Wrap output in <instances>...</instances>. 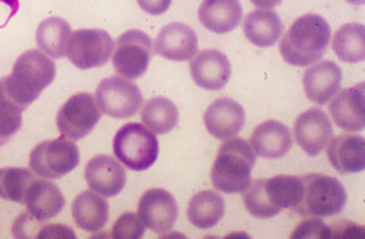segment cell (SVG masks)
<instances>
[{"label": "cell", "instance_id": "obj_1", "mask_svg": "<svg viewBox=\"0 0 365 239\" xmlns=\"http://www.w3.org/2000/svg\"><path fill=\"white\" fill-rule=\"evenodd\" d=\"M56 78V63L43 51H26L0 78V108L23 113Z\"/></svg>", "mask_w": 365, "mask_h": 239}, {"label": "cell", "instance_id": "obj_2", "mask_svg": "<svg viewBox=\"0 0 365 239\" xmlns=\"http://www.w3.org/2000/svg\"><path fill=\"white\" fill-rule=\"evenodd\" d=\"M331 28L320 15L299 16L279 43V52L289 66L309 67L319 62L328 51Z\"/></svg>", "mask_w": 365, "mask_h": 239}, {"label": "cell", "instance_id": "obj_3", "mask_svg": "<svg viewBox=\"0 0 365 239\" xmlns=\"http://www.w3.org/2000/svg\"><path fill=\"white\" fill-rule=\"evenodd\" d=\"M304 195L302 179L296 176H274L252 180L244 190V205L252 217L267 220L281 213L284 208L299 207Z\"/></svg>", "mask_w": 365, "mask_h": 239}, {"label": "cell", "instance_id": "obj_4", "mask_svg": "<svg viewBox=\"0 0 365 239\" xmlns=\"http://www.w3.org/2000/svg\"><path fill=\"white\" fill-rule=\"evenodd\" d=\"M257 163V153L250 142L232 137L226 140L217 151L211 170V183L225 194H239L252 183V170Z\"/></svg>", "mask_w": 365, "mask_h": 239}, {"label": "cell", "instance_id": "obj_5", "mask_svg": "<svg viewBox=\"0 0 365 239\" xmlns=\"http://www.w3.org/2000/svg\"><path fill=\"white\" fill-rule=\"evenodd\" d=\"M300 179L304 184V195L296 208L299 215L309 218H327L343 212L347 195L343 184L336 178L305 174Z\"/></svg>", "mask_w": 365, "mask_h": 239}, {"label": "cell", "instance_id": "obj_6", "mask_svg": "<svg viewBox=\"0 0 365 239\" xmlns=\"http://www.w3.org/2000/svg\"><path fill=\"white\" fill-rule=\"evenodd\" d=\"M114 155L132 171H145L155 165L160 155V142L143 124H127L114 137Z\"/></svg>", "mask_w": 365, "mask_h": 239}, {"label": "cell", "instance_id": "obj_7", "mask_svg": "<svg viewBox=\"0 0 365 239\" xmlns=\"http://www.w3.org/2000/svg\"><path fill=\"white\" fill-rule=\"evenodd\" d=\"M80 163V151L73 140L66 137L36 145L29 155V170L43 179H61Z\"/></svg>", "mask_w": 365, "mask_h": 239}, {"label": "cell", "instance_id": "obj_8", "mask_svg": "<svg viewBox=\"0 0 365 239\" xmlns=\"http://www.w3.org/2000/svg\"><path fill=\"white\" fill-rule=\"evenodd\" d=\"M101 113L115 119H128L140 111L143 95L132 80L123 77H108L99 83L94 95Z\"/></svg>", "mask_w": 365, "mask_h": 239}, {"label": "cell", "instance_id": "obj_9", "mask_svg": "<svg viewBox=\"0 0 365 239\" xmlns=\"http://www.w3.org/2000/svg\"><path fill=\"white\" fill-rule=\"evenodd\" d=\"M153 54V43L148 34L140 30H128L114 43L113 67L123 78H140L148 70Z\"/></svg>", "mask_w": 365, "mask_h": 239}, {"label": "cell", "instance_id": "obj_10", "mask_svg": "<svg viewBox=\"0 0 365 239\" xmlns=\"http://www.w3.org/2000/svg\"><path fill=\"white\" fill-rule=\"evenodd\" d=\"M114 51V39L104 30H78L70 34L66 56L76 68L103 67Z\"/></svg>", "mask_w": 365, "mask_h": 239}, {"label": "cell", "instance_id": "obj_11", "mask_svg": "<svg viewBox=\"0 0 365 239\" xmlns=\"http://www.w3.org/2000/svg\"><path fill=\"white\" fill-rule=\"evenodd\" d=\"M101 119L94 96L90 93H78L68 98L57 113V129L62 137L68 140H80L90 136L91 131Z\"/></svg>", "mask_w": 365, "mask_h": 239}, {"label": "cell", "instance_id": "obj_12", "mask_svg": "<svg viewBox=\"0 0 365 239\" xmlns=\"http://www.w3.org/2000/svg\"><path fill=\"white\" fill-rule=\"evenodd\" d=\"M138 217L143 221L145 228H150L158 235H164L173 230L174 223L178 221V202L168 190H146L138 203Z\"/></svg>", "mask_w": 365, "mask_h": 239}, {"label": "cell", "instance_id": "obj_13", "mask_svg": "<svg viewBox=\"0 0 365 239\" xmlns=\"http://www.w3.org/2000/svg\"><path fill=\"white\" fill-rule=\"evenodd\" d=\"M153 51L168 61H192L198 54L197 33L184 23H169L158 34Z\"/></svg>", "mask_w": 365, "mask_h": 239}, {"label": "cell", "instance_id": "obj_14", "mask_svg": "<svg viewBox=\"0 0 365 239\" xmlns=\"http://www.w3.org/2000/svg\"><path fill=\"white\" fill-rule=\"evenodd\" d=\"M299 147L310 156L320 155L333 137V126L325 111L314 108L302 113L294 126Z\"/></svg>", "mask_w": 365, "mask_h": 239}, {"label": "cell", "instance_id": "obj_15", "mask_svg": "<svg viewBox=\"0 0 365 239\" xmlns=\"http://www.w3.org/2000/svg\"><path fill=\"white\" fill-rule=\"evenodd\" d=\"M329 116L339 129L361 132L365 127V85L339 90L329 103Z\"/></svg>", "mask_w": 365, "mask_h": 239}, {"label": "cell", "instance_id": "obj_16", "mask_svg": "<svg viewBox=\"0 0 365 239\" xmlns=\"http://www.w3.org/2000/svg\"><path fill=\"white\" fill-rule=\"evenodd\" d=\"M85 179L91 190L108 199V197L120 194L122 189L125 188L127 173L117 158L108 155H98L88 161Z\"/></svg>", "mask_w": 365, "mask_h": 239}, {"label": "cell", "instance_id": "obj_17", "mask_svg": "<svg viewBox=\"0 0 365 239\" xmlns=\"http://www.w3.org/2000/svg\"><path fill=\"white\" fill-rule=\"evenodd\" d=\"M205 127L211 136L217 140H229L237 136L245 124V111L242 104L231 100V98H221L213 104H210L203 116Z\"/></svg>", "mask_w": 365, "mask_h": 239}, {"label": "cell", "instance_id": "obj_18", "mask_svg": "<svg viewBox=\"0 0 365 239\" xmlns=\"http://www.w3.org/2000/svg\"><path fill=\"white\" fill-rule=\"evenodd\" d=\"M190 73L200 88L217 91L231 78V62L220 51H203L190 61Z\"/></svg>", "mask_w": 365, "mask_h": 239}, {"label": "cell", "instance_id": "obj_19", "mask_svg": "<svg viewBox=\"0 0 365 239\" xmlns=\"http://www.w3.org/2000/svg\"><path fill=\"white\" fill-rule=\"evenodd\" d=\"M343 72L333 61H319L304 73V91L315 104H327L341 90Z\"/></svg>", "mask_w": 365, "mask_h": 239}, {"label": "cell", "instance_id": "obj_20", "mask_svg": "<svg viewBox=\"0 0 365 239\" xmlns=\"http://www.w3.org/2000/svg\"><path fill=\"white\" fill-rule=\"evenodd\" d=\"M28 213L41 221L56 218L66 207V197L49 179H34L26 189L25 200Z\"/></svg>", "mask_w": 365, "mask_h": 239}, {"label": "cell", "instance_id": "obj_21", "mask_svg": "<svg viewBox=\"0 0 365 239\" xmlns=\"http://www.w3.org/2000/svg\"><path fill=\"white\" fill-rule=\"evenodd\" d=\"M328 147V158L334 170L341 174L362 173L365 170V140L361 136L331 137Z\"/></svg>", "mask_w": 365, "mask_h": 239}, {"label": "cell", "instance_id": "obj_22", "mask_svg": "<svg viewBox=\"0 0 365 239\" xmlns=\"http://www.w3.org/2000/svg\"><path fill=\"white\" fill-rule=\"evenodd\" d=\"M250 145L258 156L267 160H279L289 153L292 147L291 131L278 121H264L252 133Z\"/></svg>", "mask_w": 365, "mask_h": 239}, {"label": "cell", "instance_id": "obj_23", "mask_svg": "<svg viewBox=\"0 0 365 239\" xmlns=\"http://www.w3.org/2000/svg\"><path fill=\"white\" fill-rule=\"evenodd\" d=\"M198 19L206 30L225 34L239 26L242 5L239 0H203L198 9Z\"/></svg>", "mask_w": 365, "mask_h": 239}, {"label": "cell", "instance_id": "obj_24", "mask_svg": "<svg viewBox=\"0 0 365 239\" xmlns=\"http://www.w3.org/2000/svg\"><path fill=\"white\" fill-rule=\"evenodd\" d=\"M72 215L78 228L90 233L99 231L109 220V203L94 190H85L73 200Z\"/></svg>", "mask_w": 365, "mask_h": 239}, {"label": "cell", "instance_id": "obj_25", "mask_svg": "<svg viewBox=\"0 0 365 239\" xmlns=\"http://www.w3.org/2000/svg\"><path fill=\"white\" fill-rule=\"evenodd\" d=\"M244 34L258 48H269L281 39L282 21L273 10H253L244 20Z\"/></svg>", "mask_w": 365, "mask_h": 239}, {"label": "cell", "instance_id": "obj_26", "mask_svg": "<svg viewBox=\"0 0 365 239\" xmlns=\"http://www.w3.org/2000/svg\"><path fill=\"white\" fill-rule=\"evenodd\" d=\"M225 199L215 190H203L188 203V220L200 230H210L225 217Z\"/></svg>", "mask_w": 365, "mask_h": 239}, {"label": "cell", "instance_id": "obj_27", "mask_svg": "<svg viewBox=\"0 0 365 239\" xmlns=\"http://www.w3.org/2000/svg\"><path fill=\"white\" fill-rule=\"evenodd\" d=\"M70 34H72V28L66 20L58 16H49L39 23L36 30L38 48L51 59H62L66 57Z\"/></svg>", "mask_w": 365, "mask_h": 239}, {"label": "cell", "instance_id": "obj_28", "mask_svg": "<svg viewBox=\"0 0 365 239\" xmlns=\"http://www.w3.org/2000/svg\"><path fill=\"white\" fill-rule=\"evenodd\" d=\"M141 121H143V126L148 127L153 133L163 136V133H168L175 129V126L179 122V109L168 98H153V100L143 104Z\"/></svg>", "mask_w": 365, "mask_h": 239}, {"label": "cell", "instance_id": "obj_29", "mask_svg": "<svg viewBox=\"0 0 365 239\" xmlns=\"http://www.w3.org/2000/svg\"><path fill=\"white\" fill-rule=\"evenodd\" d=\"M333 51L343 62H362L365 57V28L359 23H347L341 26L334 33Z\"/></svg>", "mask_w": 365, "mask_h": 239}, {"label": "cell", "instance_id": "obj_30", "mask_svg": "<svg viewBox=\"0 0 365 239\" xmlns=\"http://www.w3.org/2000/svg\"><path fill=\"white\" fill-rule=\"evenodd\" d=\"M34 180V173L25 168H2L0 170V199L23 203L26 189Z\"/></svg>", "mask_w": 365, "mask_h": 239}, {"label": "cell", "instance_id": "obj_31", "mask_svg": "<svg viewBox=\"0 0 365 239\" xmlns=\"http://www.w3.org/2000/svg\"><path fill=\"white\" fill-rule=\"evenodd\" d=\"M145 235V225L138 213L127 212L119 217L114 223L113 238L114 239H138Z\"/></svg>", "mask_w": 365, "mask_h": 239}, {"label": "cell", "instance_id": "obj_32", "mask_svg": "<svg viewBox=\"0 0 365 239\" xmlns=\"http://www.w3.org/2000/svg\"><path fill=\"white\" fill-rule=\"evenodd\" d=\"M331 239V226L325 225L320 218H309L300 223L296 231L292 233V239Z\"/></svg>", "mask_w": 365, "mask_h": 239}, {"label": "cell", "instance_id": "obj_33", "mask_svg": "<svg viewBox=\"0 0 365 239\" xmlns=\"http://www.w3.org/2000/svg\"><path fill=\"white\" fill-rule=\"evenodd\" d=\"M21 127V113L0 108V147L20 131Z\"/></svg>", "mask_w": 365, "mask_h": 239}, {"label": "cell", "instance_id": "obj_34", "mask_svg": "<svg viewBox=\"0 0 365 239\" xmlns=\"http://www.w3.org/2000/svg\"><path fill=\"white\" fill-rule=\"evenodd\" d=\"M43 221L31 217L29 213H23L15 221L14 235L15 238H38V233Z\"/></svg>", "mask_w": 365, "mask_h": 239}, {"label": "cell", "instance_id": "obj_35", "mask_svg": "<svg viewBox=\"0 0 365 239\" xmlns=\"http://www.w3.org/2000/svg\"><path fill=\"white\" fill-rule=\"evenodd\" d=\"M333 231V238H339V239H349V238H365V230L362 226H359L356 223H351L347 220H341L339 223L331 226Z\"/></svg>", "mask_w": 365, "mask_h": 239}, {"label": "cell", "instance_id": "obj_36", "mask_svg": "<svg viewBox=\"0 0 365 239\" xmlns=\"http://www.w3.org/2000/svg\"><path fill=\"white\" fill-rule=\"evenodd\" d=\"M75 239V233L66 225H44L39 228L38 239Z\"/></svg>", "mask_w": 365, "mask_h": 239}, {"label": "cell", "instance_id": "obj_37", "mask_svg": "<svg viewBox=\"0 0 365 239\" xmlns=\"http://www.w3.org/2000/svg\"><path fill=\"white\" fill-rule=\"evenodd\" d=\"M173 0H138L140 9L150 15H163L169 10Z\"/></svg>", "mask_w": 365, "mask_h": 239}, {"label": "cell", "instance_id": "obj_38", "mask_svg": "<svg viewBox=\"0 0 365 239\" xmlns=\"http://www.w3.org/2000/svg\"><path fill=\"white\" fill-rule=\"evenodd\" d=\"M250 2L262 10H273L274 7H278L282 0H250Z\"/></svg>", "mask_w": 365, "mask_h": 239}, {"label": "cell", "instance_id": "obj_39", "mask_svg": "<svg viewBox=\"0 0 365 239\" xmlns=\"http://www.w3.org/2000/svg\"><path fill=\"white\" fill-rule=\"evenodd\" d=\"M0 4L7 5V7H9L11 11H14V14H16V11H19V9H20L19 0H0Z\"/></svg>", "mask_w": 365, "mask_h": 239}, {"label": "cell", "instance_id": "obj_40", "mask_svg": "<svg viewBox=\"0 0 365 239\" xmlns=\"http://www.w3.org/2000/svg\"><path fill=\"white\" fill-rule=\"evenodd\" d=\"M346 2H349L352 5H364L365 0H346Z\"/></svg>", "mask_w": 365, "mask_h": 239}]
</instances>
